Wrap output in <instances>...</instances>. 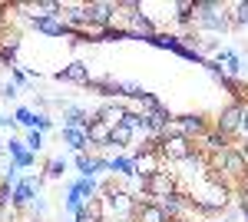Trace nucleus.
<instances>
[{
	"instance_id": "nucleus-1",
	"label": "nucleus",
	"mask_w": 248,
	"mask_h": 222,
	"mask_svg": "<svg viewBox=\"0 0 248 222\" xmlns=\"http://www.w3.org/2000/svg\"><path fill=\"white\" fill-rule=\"evenodd\" d=\"M195 23L202 30L222 34L232 27V17L225 14V3H218V0H195Z\"/></svg>"
},
{
	"instance_id": "nucleus-2",
	"label": "nucleus",
	"mask_w": 248,
	"mask_h": 222,
	"mask_svg": "<svg viewBox=\"0 0 248 222\" xmlns=\"http://www.w3.org/2000/svg\"><path fill=\"white\" fill-rule=\"evenodd\" d=\"M103 205H106V219H123V222H133L136 219V209H139V196H133L129 189H116L109 196H103Z\"/></svg>"
},
{
	"instance_id": "nucleus-3",
	"label": "nucleus",
	"mask_w": 248,
	"mask_h": 222,
	"mask_svg": "<svg viewBox=\"0 0 248 222\" xmlns=\"http://www.w3.org/2000/svg\"><path fill=\"white\" fill-rule=\"evenodd\" d=\"M159 156H162V163H186L192 156H199V149L192 146V139H186V136H162L159 139Z\"/></svg>"
},
{
	"instance_id": "nucleus-4",
	"label": "nucleus",
	"mask_w": 248,
	"mask_h": 222,
	"mask_svg": "<svg viewBox=\"0 0 248 222\" xmlns=\"http://www.w3.org/2000/svg\"><path fill=\"white\" fill-rule=\"evenodd\" d=\"M139 186H142V192L139 196H149V199H166V196H175L179 192V179H175V172H155V176H149V179H139Z\"/></svg>"
},
{
	"instance_id": "nucleus-5",
	"label": "nucleus",
	"mask_w": 248,
	"mask_h": 222,
	"mask_svg": "<svg viewBox=\"0 0 248 222\" xmlns=\"http://www.w3.org/2000/svg\"><path fill=\"white\" fill-rule=\"evenodd\" d=\"M192 205H195V212L225 209V205H229V189H225V186H212V183L202 179V189H199V196H192Z\"/></svg>"
},
{
	"instance_id": "nucleus-6",
	"label": "nucleus",
	"mask_w": 248,
	"mask_h": 222,
	"mask_svg": "<svg viewBox=\"0 0 248 222\" xmlns=\"http://www.w3.org/2000/svg\"><path fill=\"white\" fill-rule=\"evenodd\" d=\"M212 169H222L235 183H245V176H248V163L238 149H225L222 156H212Z\"/></svg>"
},
{
	"instance_id": "nucleus-7",
	"label": "nucleus",
	"mask_w": 248,
	"mask_h": 222,
	"mask_svg": "<svg viewBox=\"0 0 248 222\" xmlns=\"http://www.w3.org/2000/svg\"><path fill=\"white\" fill-rule=\"evenodd\" d=\"M40 186H43V176H27V179H17L14 192H10V205H14V209L33 205V199L40 196Z\"/></svg>"
},
{
	"instance_id": "nucleus-8",
	"label": "nucleus",
	"mask_w": 248,
	"mask_h": 222,
	"mask_svg": "<svg viewBox=\"0 0 248 222\" xmlns=\"http://www.w3.org/2000/svg\"><path fill=\"white\" fill-rule=\"evenodd\" d=\"M113 20H116V3H103V0L86 3V23L90 27L106 30V27H113Z\"/></svg>"
},
{
	"instance_id": "nucleus-9",
	"label": "nucleus",
	"mask_w": 248,
	"mask_h": 222,
	"mask_svg": "<svg viewBox=\"0 0 248 222\" xmlns=\"http://www.w3.org/2000/svg\"><path fill=\"white\" fill-rule=\"evenodd\" d=\"M242 116H245V106H238V103H229L225 110L218 113V120H215V130L222 133V136H235V133L242 130Z\"/></svg>"
},
{
	"instance_id": "nucleus-10",
	"label": "nucleus",
	"mask_w": 248,
	"mask_h": 222,
	"mask_svg": "<svg viewBox=\"0 0 248 222\" xmlns=\"http://www.w3.org/2000/svg\"><path fill=\"white\" fill-rule=\"evenodd\" d=\"M175 126H179V136H186V139H195V136H205V133H209V123H205L202 113L175 116Z\"/></svg>"
},
{
	"instance_id": "nucleus-11",
	"label": "nucleus",
	"mask_w": 248,
	"mask_h": 222,
	"mask_svg": "<svg viewBox=\"0 0 248 222\" xmlns=\"http://www.w3.org/2000/svg\"><path fill=\"white\" fill-rule=\"evenodd\" d=\"M30 27L40 30V34H46V37H73V30H70V23L60 17H30Z\"/></svg>"
},
{
	"instance_id": "nucleus-12",
	"label": "nucleus",
	"mask_w": 248,
	"mask_h": 222,
	"mask_svg": "<svg viewBox=\"0 0 248 222\" xmlns=\"http://www.w3.org/2000/svg\"><path fill=\"white\" fill-rule=\"evenodd\" d=\"M83 133H86L90 146H96V149H106V146H109V136H113V126H106V123H103V120H99V116L93 113Z\"/></svg>"
},
{
	"instance_id": "nucleus-13",
	"label": "nucleus",
	"mask_w": 248,
	"mask_h": 222,
	"mask_svg": "<svg viewBox=\"0 0 248 222\" xmlns=\"http://www.w3.org/2000/svg\"><path fill=\"white\" fill-rule=\"evenodd\" d=\"M57 80H66V83H77V86H90V80H93V73H90V67L86 63H79V60H73V63H66L63 70H57Z\"/></svg>"
},
{
	"instance_id": "nucleus-14",
	"label": "nucleus",
	"mask_w": 248,
	"mask_h": 222,
	"mask_svg": "<svg viewBox=\"0 0 248 222\" xmlns=\"http://www.w3.org/2000/svg\"><path fill=\"white\" fill-rule=\"evenodd\" d=\"M3 149L10 153V159H14V166H17V169H30V166H33V159H37V153H30L27 143H23V139H14V136L3 143Z\"/></svg>"
},
{
	"instance_id": "nucleus-15",
	"label": "nucleus",
	"mask_w": 248,
	"mask_h": 222,
	"mask_svg": "<svg viewBox=\"0 0 248 222\" xmlns=\"http://www.w3.org/2000/svg\"><path fill=\"white\" fill-rule=\"evenodd\" d=\"M133 159H136L139 179H149V176H155V172H162V156H159V153H139V149H136Z\"/></svg>"
},
{
	"instance_id": "nucleus-16",
	"label": "nucleus",
	"mask_w": 248,
	"mask_h": 222,
	"mask_svg": "<svg viewBox=\"0 0 248 222\" xmlns=\"http://www.w3.org/2000/svg\"><path fill=\"white\" fill-rule=\"evenodd\" d=\"M77 169H79V176L93 179L99 169H109V156H90V153H77Z\"/></svg>"
},
{
	"instance_id": "nucleus-17",
	"label": "nucleus",
	"mask_w": 248,
	"mask_h": 222,
	"mask_svg": "<svg viewBox=\"0 0 248 222\" xmlns=\"http://www.w3.org/2000/svg\"><path fill=\"white\" fill-rule=\"evenodd\" d=\"M199 143H202V149H199L202 156H205V153H209V156H222L225 149H232L229 146V136H222L218 130H209L205 136H199Z\"/></svg>"
},
{
	"instance_id": "nucleus-18",
	"label": "nucleus",
	"mask_w": 248,
	"mask_h": 222,
	"mask_svg": "<svg viewBox=\"0 0 248 222\" xmlns=\"http://www.w3.org/2000/svg\"><path fill=\"white\" fill-rule=\"evenodd\" d=\"M133 222H169V219H166V212L159 209V203H153L149 196H139V209H136Z\"/></svg>"
},
{
	"instance_id": "nucleus-19",
	"label": "nucleus",
	"mask_w": 248,
	"mask_h": 222,
	"mask_svg": "<svg viewBox=\"0 0 248 222\" xmlns=\"http://www.w3.org/2000/svg\"><path fill=\"white\" fill-rule=\"evenodd\" d=\"M109 172L119 176V179H139L133 156H113V159H109Z\"/></svg>"
},
{
	"instance_id": "nucleus-20",
	"label": "nucleus",
	"mask_w": 248,
	"mask_h": 222,
	"mask_svg": "<svg viewBox=\"0 0 248 222\" xmlns=\"http://www.w3.org/2000/svg\"><path fill=\"white\" fill-rule=\"evenodd\" d=\"M126 113H129V110H126V106H119V103H106V106H99V110H96V116H99L106 126H119V123L126 120Z\"/></svg>"
},
{
	"instance_id": "nucleus-21",
	"label": "nucleus",
	"mask_w": 248,
	"mask_h": 222,
	"mask_svg": "<svg viewBox=\"0 0 248 222\" xmlns=\"http://www.w3.org/2000/svg\"><path fill=\"white\" fill-rule=\"evenodd\" d=\"M20 50V34L17 30H7V27H0V53L7 56V60H14Z\"/></svg>"
},
{
	"instance_id": "nucleus-22",
	"label": "nucleus",
	"mask_w": 248,
	"mask_h": 222,
	"mask_svg": "<svg viewBox=\"0 0 248 222\" xmlns=\"http://www.w3.org/2000/svg\"><path fill=\"white\" fill-rule=\"evenodd\" d=\"M60 136H63L66 146L77 149V153H90V149H96V146H90V139H86V133H83V130H60Z\"/></svg>"
},
{
	"instance_id": "nucleus-23",
	"label": "nucleus",
	"mask_w": 248,
	"mask_h": 222,
	"mask_svg": "<svg viewBox=\"0 0 248 222\" xmlns=\"http://www.w3.org/2000/svg\"><path fill=\"white\" fill-rule=\"evenodd\" d=\"M90 123V113L79 110V106H66V116H63V130H86Z\"/></svg>"
},
{
	"instance_id": "nucleus-24",
	"label": "nucleus",
	"mask_w": 248,
	"mask_h": 222,
	"mask_svg": "<svg viewBox=\"0 0 248 222\" xmlns=\"http://www.w3.org/2000/svg\"><path fill=\"white\" fill-rule=\"evenodd\" d=\"M133 139H136V133L126 126V123H119V126H113V136H109V146L113 149H126V146H133Z\"/></svg>"
},
{
	"instance_id": "nucleus-25",
	"label": "nucleus",
	"mask_w": 248,
	"mask_h": 222,
	"mask_svg": "<svg viewBox=\"0 0 248 222\" xmlns=\"http://www.w3.org/2000/svg\"><path fill=\"white\" fill-rule=\"evenodd\" d=\"M66 189H77V192L83 196V199H86V203L99 196V183H96V179H86V176H79V179H73V183L66 186Z\"/></svg>"
},
{
	"instance_id": "nucleus-26",
	"label": "nucleus",
	"mask_w": 248,
	"mask_h": 222,
	"mask_svg": "<svg viewBox=\"0 0 248 222\" xmlns=\"http://www.w3.org/2000/svg\"><path fill=\"white\" fill-rule=\"evenodd\" d=\"M63 172H66V159L63 156H50L43 163V179H63Z\"/></svg>"
},
{
	"instance_id": "nucleus-27",
	"label": "nucleus",
	"mask_w": 248,
	"mask_h": 222,
	"mask_svg": "<svg viewBox=\"0 0 248 222\" xmlns=\"http://www.w3.org/2000/svg\"><path fill=\"white\" fill-rule=\"evenodd\" d=\"M14 123H17V126H27V130H37V110H30V106H17Z\"/></svg>"
},
{
	"instance_id": "nucleus-28",
	"label": "nucleus",
	"mask_w": 248,
	"mask_h": 222,
	"mask_svg": "<svg viewBox=\"0 0 248 222\" xmlns=\"http://www.w3.org/2000/svg\"><path fill=\"white\" fill-rule=\"evenodd\" d=\"M175 17H179V23H192V17H195V0H179L175 3Z\"/></svg>"
},
{
	"instance_id": "nucleus-29",
	"label": "nucleus",
	"mask_w": 248,
	"mask_h": 222,
	"mask_svg": "<svg viewBox=\"0 0 248 222\" xmlns=\"http://www.w3.org/2000/svg\"><path fill=\"white\" fill-rule=\"evenodd\" d=\"M232 27H248V0L232 7Z\"/></svg>"
},
{
	"instance_id": "nucleus-30",
	"label": "nucleus",
	"mask_w": 248,
	"mask_h": 222,
	"mask_svg": "<svg viewBox=\"0 0 248 222\" xmlns=\"http://www.w3.org/2000/svg\"><path fill=\"white\" fill-rule=\"evenodd\" d=\"M123 123H126L133 133H139V130L146 133V130H149V126H146V113H126V120H123Z\"/></svg>"
},
{
	"instance_id": "nucleus-31",
	"label": "nucleus",
	"mask_w": 248,
	"mask_h": 222,
	"mask_svg": "<svg viewBox=\"0 0 248 222\" xmlns=\"http://www.w3.org/2000/svg\"><path fill=\"white\" fill-rule=\"evenodd\" d=\"M63 205H66L70 212H77V209H83V205H86V199L79 196L77 189H66V199H63Z\"/></svg>"
},
{
	"instance_id": "nucleus-32",
	"label": "nucleus",
	"mask_w": 248,
	"mask_h": 222,
	"mask_svg": "<svg viewBox=\"0 0 248 222\" xmlns=\"http://www.w3.org/2000/svg\"><path fill=\"white\" fill-rule=\"evenodd\" d=\"M23 143H27L30 153H40V149H43V133L40 130H27V139H23Z\"/></svg>"
},
{
	"instance_id": "nucleus-33",
	"label": "nucleus",
	"mask_w": 248,
	"mask_h": 222,
	"mask_svg": "<svg viewBox=\"0 0 248 222\" xmlns=\"http://www.w3.org/2000/svg\"><path fill=\"white\" fill-rule=\"evenodd\" d=\"M123 96H129V100H139V103H142V100H146V90H142L139 83H123Z\"/></svg>"
},
{
	"instance_id": "nucleus-34",
	"label": "nucleus",
	"mask_w": 248,
	"mask_h": 222,
	"mask_svg": "<svg viewBox=\"0 0 248 222\" xmlns=\"http://www.w3.org/2000/svg\"><path fill=\"white\" fill-rule=\"evenodd\" d=\"M37 130H40V133L53 130V120H50V116H46V113H37Z\"/></svg>"
},
{
	"instance_id": "nucleus-35",
	"label": "nucleus",
	"mask_w": 248,
	"mask_h": 222,
	"mask_svg": "<svg viewBox=\"0 0 248 222\" xmlns=\"http://www.w3.org/2000/svg\"><path fill=\"white\" fill-rule=\"evenodd\" d=\"M0 96H3V100H14V96H17V83H14V80L3 83V86H0Z\"/></svg>"
},
{
	"instance_id": "nucleus-36",
	"label": "nucleus",
	"mask_w": 248,
	"mask_h": 222,
	"mask_svg": "<svg viewBox=\"0 0 248 222\" xmlns=\"http://www.w3.org/2000/svg\"><path fill=\"white\" fill-rule=\"evenodd\" d=\"M238 203H242V209H248V179L238 183Z\"/></svg>"
},
{
	"instance_id": "nucleus-37",
	"label": "nucleus",
	"mask_w": 248,
	"mask_h": 222,
	"mask_svg": "<svg viewBox=\"0 0 248 222\" xmlns=\"http://www.w3.org/2000/svg\"><path fill=\"white\" fill-rule=\"evenodd\" d=\"M10 76H14V83H23V80H27V70H20V67H10Z\"/></svg>"
},
{
	"instance_id": "nucleus-38",
	"label": "nucleus",
	"mask_w": 248,
	"mask_h": 222,
	"mask_svg": "<svg viewBox=\"0 0 248 222\" xmlns=\"http://www.w3.org/2000/svg\"><path fill=\"white\" fill-rule=\"evenodd\" d=\"M238 133H245V136H248V106H245V116H242V130H238Z\"/></svg>"
},
{
	"instance_id": "nucleus-39",
	"label": "nucleus",
	"mask_w": 248,
	"mask_h": 222,
	"mask_svg": "<svg viewBox=\"0 0 248 222\" xmlns=\"http://www.w3.org/2000/svg\"><path fill=\"white\" fill-rule=\"evenodd\" d=\"M3 17H7V10H3V3H0V27H3Z\"/></svg>"
},
{
	"instance_id": "nucleus-40",
	"label": "nucleus",
	"mask_w": 248,
	"mask_h": 222,
	"mask_svg": "<svg viewBox=\"0 0 248 222\" xmlns=\"http://www.w3.org/2000/svg\"><path fill=\"white\" fill-rule=\"evenodd\" d=\"M242 216H245V222H248V209H242Z\"/></svg>"
},
{
	"instance_id": "nucleus-41",
	"label": "nucleus",
	"mask_w": 248,
	"mask_h": 222,
	"mask_svg": "<svg viewBox=\"0 0 248 222\" xmlns=\"http://www.w3.org/2000/svg\"><path fill=\"white\" fill-rule=\"evenodd\" d=\"M0 153H7V149H3V139H0Z\"/></svg>"
},
{
	"instance_id": "nucleus-42",
	"label": "nucleus",
	"mask_w": 248,
	"mask_h": 222,
	"mask_svg": "<svg viewBox=\"0 0 248 222\" xmlns=\"http://www.w3.org/2000/svg\"><path fill=\"white\" fill-rule=\"evenodd\" d=\"M30 222H40V219H30Z\"/></svg>"
},
{
	"instance_id": "nucleus-43",
	"label": "nucleus",
	"mask_w": 248,
	"mask_h": 222,
	"mask_svg": "<svg viewBox=\"0 0 248 222\" xmlns=\"http://www.w3.org/2000/svg\"><path fill=\"white\" fill-rule=\"evenodd\" d=\"M182 222H189V219H182Z\"/></svg>"
}]
</instances>
